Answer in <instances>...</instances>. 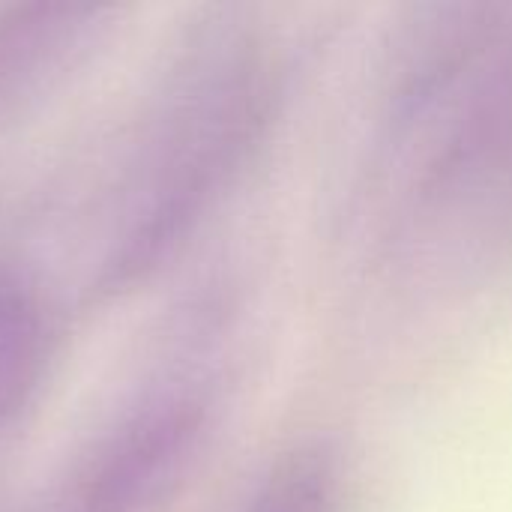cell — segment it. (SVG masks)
Here are the masks:
<instances>
[{
	"label": "cell",
	"instance_id": "1",
	"mask_svg": "<svg viewBox=\"0 0 512 512\" xmlns=\"http://www.w3.org/2000/svg\"><path fill=\"white\" fill-rule=\"evenodd\" d=\"M276 66L240 21L201 27L177 57L156 126L129 189V213L96 276L99 294H123L165 264L264 135Z\"/></svg>",
	"mask_w": 512,
	"mask_h": 512
},
{
	"label": "cell",
	"instance_id": "2",
	"mask_svg": "<svg viewBox=\"0 0 512 512\" xmlns=\"http://www.w3.org/2000/svg\"><path fill=\"white\" fill-rule=\"evenodd\" d=\"M213 417L207 381H159L93 444L75 474L69 512H159L204 456Z\"/></svg>",
	"mask_w": 512,
	"mask_h": 512
},
{
	"label": "cell",
	"instance_id": "3",
	"mask_svg": "<svg viewBox=\"0 0 512 512\" xmlns=\"http://www.w3.org/2000/svg\"><path fill=\"white\" fill-rule=\"evenodd\" d=\"M111 9L90 3L0 6V120L60 78Z\"/></svg>",
	"mask_w": 512,
	"mask_h": 512
},
{
	"label": "cell",
	"instance_id": "4",
	"mask_svg": "<svg viewBox=\"0 0 512 512\" xmlns=\"http://www.w3.org/2000/svg\"><path fill=\"white\" fill-rule=\"evenodd\" d=\"M48 360L51 327L36 291L0 273V432L33 405Z\"/></svg>",
	"mask_w": 512,
	"mask_h": 512
},
{
	"label": "cell",
	"instance_id": "5",
	"mask_svg": "<svg viewBox=\"0 0 512 512\" xmlns=\"http://www.w3.org/2000/svg\"><path fill=\"white\" fill-rule=\"evenodd\" d=\"M348 471L327 444H303L279 456L234 512H345Z\"/></svg>",
	"mask_w": 512,
	"mask_h": 512
}]
</instances>
